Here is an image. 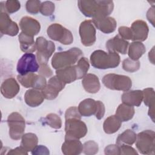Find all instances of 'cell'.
Instances as JSON below:
<instances>
[{
    "label": "cell",
    "instance_id": "ee69618b",
    "mask_svg": "<svg viewBox=\"0 0 155 155\" xmlns=\"http://www.w3.org/2000/svg\"><path fill=\"white\" fill-rule=\"evenodd\" d=\"M97 109H96V112L95 114L96 117L100 120L101 119L105 114V106L104 104L100 101H97Z\"/></svg>",
    "mask_w": 155,
    "mask_h": 155
},
{
    "label": "cell",
    "instance_id": "f6af8a7d",
    "mask_svg": "<svg viewBox=\"0 0 155 155\" xmlns=\"http://www.w3.org/2000/svg\"><path fill=\"white\" fill-rule=\"evenodd\" d=\"M39 73L44 77H50L52 75L53 72L47 65H42L39 68Z\"/></svg>",
    "mask_w": 155,
    "mask_h": 155
},
{
    "label": "cell",
    "instance_id": "74e56055",
    "mask_svg": "<svg viewBox=\"0 0 155 155\" xmlns=\"http://www.w3.org/2000/svg\"><path fill=\"white\" fill-rule=\"evenodd\" d=\"M41 2L36 0H30L26 2V10L31 14H37L40 11Z\"/></svg>",
    "mask_w": 155,
    "mask_h": 155
},
{
    "label": "cell",
    "instance_id": "7c38bea8",
    "mask_svg": "<svg viewBox=\"0 0 155 155\" xmlns=\"http://www.w3.org/2000/svg\"><path fill=\"white\" fill-rule=\"evenodd\" d=\"M82 44L86 47L93 45L96 41V29L92 21L85 20L81 22L79 29Z\"/></svg>",
    "mask_w": 155,
    "mask_h": 155
},
{
    "label": "cell",
    "instance_id": "c3c4849f",
    "mask_svg": "<svg viewBox=\"0 0 155 155\" xmlns=\"http://www.w3.org/2000/svg\"><path fill=\"white\" fill-rule=\"evenodd\" d=\"M147 18L150 22L154 26V6L153 5L150 8L147 13Z\"/></svg>",
    "mask_w": 155,
    "mask_h": 155
},
{
    "label": "cell",
    "instance_id": "52a82bcc",
    "mask_svg": "<svg viewBox=\"0 0 155 155\" xmlns=\"http://www.w3.org/2000/svg\"><path fill=\"white\" fill-rule=\"evenodd\" d=\"M36 57L40 65H47L48 61L55 50L54 44L41 36L36 40Z\"/></svg>",
    "mask_w": 155,
    "mask_h": 155
},
{
    "label": "cell",
    "instance_id": "4fadbf2b",
    "mask_svg": "<svg viewBox=\"0 0 155 155\" xmlns=\"http://www.w3.org/2000/svg\"><path fill=\"white\" fill-rule=\"evenodd\" d=\"M65 84L59 79L57 76L51 78L45 87L41 90L44 98L47 100H53L56 98L59 91L64 89Z\"/></svg>",
    "mask_w": 155,
    "mask_h": 155
},
{
    "label": "cell",
    "instance_id": "7402d4cb",
    "mask_svg": "<svg viewBox=\"0 0 155 155\" xmlns=\"http://www.w3.org/2000/svg\"><path fill=\"white\" fill-rule=\"evenodd\" d=\"M82 84L85 90L89 93H96L101 88L99 78L94 74H86L82 79Z\"/></svg>",
    "mask_w": 155,
    "mask_h": 155
},
{
    "label": "cell",
    "instance_id": "5bb4252c",
    "mask_svg": "<svg viewBox=\"0 0 155 155\" xmlns=\"http://www.w3.org/2000/svg\"><path fill=\"white\" fill-rule=\"evenodd\" d=\"M56 74L57 77L65 84L83 78L76 65L56 70Z\"/></svg>",
    "mask_w": 155,
    "mask_h": 155
},
{
    "label": "cell",
    "instance_id": "bcb514c9",
    "mask_svg": "<svg viewBox=\"0 0 155 155\" xmlns=\"http://www.w3.org/2000/svg\"><path fill=\"white\" fill-rule=\"evenodd\" d=\"M32 154H49L48 149L42 145H37L31 151Z\"/></svg>",
    "mask_w": 155,
    "mask_h": 155
},
{
    "label": "cell",
    "instance_id": "83f0119b",
    "mask_svg": "<svg viewBox=\"0 0 155 155\" xmlns=\"http://www.w3.org/2000/svg\"><path fill=\"white\" fill-rule=\"evenodd\" d=\"M134 114V108L133 106H130L125 104L119 105L116 111V117L121 122H127L131 120Z\"/></svg>",
    "mask_w": 155,
    "mask_h": 155
},
{
    "label": "cell",
    "instance_id": "d590c367",
    "mask_svg": "<svg viewBox=\"0 0 155 155\" xmlns=\"http://www.w3.org/2000/svg\"><path fill=\"white\" fill-rule=\"evenodd\" d=\"M84 153L87 155H93L98 152L99 147L96 142L93 140H88L83 145Z\"/></svg>",
    "mask_w": 155,
    "mask_h": 155
},
{
    "label": "cell",
    "instance_id": "30bf717a",
    "mask_svg": "<svg viewBox=\"0 0 155 155\" xmlns=\"http://www.w3.org/2000/svg\"><path fill=\"white\" fill-rule=\"evenodd\" d=\"M39 68L36 56L33 53H25L19 59L16 70L19 74L25 75L30 73H35Z\"/></svg>",
    "mask_w": 155,
    "mask_h": 155
},
{
    "label": "cell",
    "instance_id": "836d02e7",
    "mask_svg": "<svg viewBox=\"0 0 155 155\" xmlns=\"http://www.w3.org/2000/svg\"><path fill=\"white\" fill-rule=\"evenodd\" d=\"M45 122L51 128L59 129L62 127V120L61 117L55 113H50L45 118Z\"/></svg>",
    "mask_w": 155,
    "mask_h": 155
},
{
    "label": "cell",
    "instance_id": "6da1fadb",
    "mask_svg": "<svg viewBox=\"0 0 155 155\" xmlns=\"http://www.w3.org/2000/svg\"><path fill=\"white\" fill-rule=\"evenodd\" d=\"M78 7L85 16L93 19H99L108 17L114 8L112 1H78Z\"/></svg>",
    "mask_w": 155,
    "mask_h": 155
},
{
    "label": "cell",
    "instance_id": "d4e9b609",
    "mask_svg": "<svg viewBox=\"0 0 155 155\" xmlns=\"http://www.w3.org/2000/svg\"><path fill=\"white\" fill-rule=\"evenodd\" d=\"M78 111L81 116L87 117L96 114L97 103L93 99H85L80 102L78 107Z\"/></svg>",
    "mask_w": 155,
    "mask_h": 155
},
{
    "label": "cell",
    "instance_id": "9a60e30c",
    "mask_svg": "<svg viewBox=\"0 0 155 155\" xmlns=\"http://www.w3.org/2000/svg\"><path fill=\"white\" fill-rule=\"evenodd\" d=\"M0 31L2 34L11 36H16L19 32L17 24L13 21L5 12L0 13Z\"/></svg>",
    "mask_w": 155,
    "mask_h": 155
},
{
    "label": "cell",
    "instance_id": "2e32d148",
    "mask_svg": "<svg viewBox=\"0 0 155 155\" xmlns=\"http://www.w3.org/2000/svg\"><path fill=\"white\" fill-rule=\"evenodd\" d=\"M19 27L22 32L32 37L38 35L41 29L39 22L36 19L29 16L22 18L19 22Z\"/></svg>",
    "mask_w": 155,
    "mask_h": 155
},
{
    "label": "cell",
    "instance_id": "484cf974",
    "mask_svg": "<svg viewBox=\"0 0 155 155\" xmlns=\"http://www.w3.org/2000/svg\"><path fill=\"white\" fill-rule=\"evenodd\" d=\"M143 100L146 106L149 107L148 115L154 122V90L153 88H147L143 91Z\"/></svg>",
    "mask_w": 155,
    "mask_h": 155
},
{
    "label": "cell",
    "instance_id": "7a4b0ae2",
    "mask_svg": "<svg viewBox=\"0 0 155 155\" xmlns=\"http://www.w3.org/2000/svg\"><path fill=\"white\" fill-rule=\"evenodd\" d=\"M90 62L92 66L97 69L114 68L119 65L120 56L116 52L107 53L98 50L91 54Z\"/></svg>",
    "mask_w": 155,
    "mask_h": 155
},
{
    "label": "cell",
    "instance_id": "d6986e66",
    "mask_svg": "<svg viewBox=\"0 0 155 155\" xmlns=\"http://www.w3.org/2000/svg\"><path fill=\"white\" fill-rule=\"evenodd\" d=\"M20 90L19 85L16 79L10 78L5 79L1 87V91L2 96L7 99L14 97Z\"/></svg>",
    "mask_w": 155,
    "mask_h": 155
},
{
    "label": "cell",
    "instance_id": "5b68a950",
    "mask_svg": "<svg viewBox=\"0 0 155 155\" xmlns=\"http://www.w3.org/2000/svg\"><path fill=\"white\" fill-rule=\"evenodd\" d=\"M155 133L152 130H144L136 136V146L143 154H154Z\"/></svg>",
    "mask_w": 155,
    "mask_h": 155
},
{
    "label": "cell",
    "instance_id": "f35d334b",
    "mask_svg": "<svg viewBox=\"0 0 155 155\" xmlns=\"http://www.w3.org/2000/svg\"><path fill=\"white\" fill-rule=\"evenodd\" d=\"M76 66L78 67L82 76L84 77L87 74V73L89 69V67H90L88 59L85 57L81 58L78 60Z\"/></svg>",
    "mask_w": 155,
    "mask_h": 155
},
{
    "label": "cell",
    "instance_id": "f546056e",
    "mask_svg": "<svg viewBox=\"0 0 155 155\" xmlns=\"http://www.w3.org/2000/svg\"><path fill=\"white\" fill-rule=\"evenodd\" d=\"M146 48L141 42L134 41L130 44L128 54L130 59L137 61L145 52Z\"/></svg>",
    "mask_w": 155,
    "mask_h": 155
},
{
    "label": "cell",
    "instance_id": "60d3db41",
    "mask_svg": "<svg viewBox=\"0 0 155 155\" xmlns=\"http://www.w3.org/2000/svg\"><path fill=\"white\" fill-rule=\"evenodd\" d=\"M118 31L119 34V35L124 39L125 40L132 39V32L130 28L128 27L122 26L119 28Z\"/></svg>",
    "mask_w": 155,
    "mask_h": 155
},
{
    "label": "cell",
    "instance_id": "4dcf8cb0",
    "mask_svg": "<svg viewBox=\"0 0 155 155\" xmlns=\"http://www.w3.org/2000/svg\"><path fill=\"white\" fill-rule=\"evenodd\" d=\"M21 138V146L27 151H32L38 145V139L34 133H25L23 134Z\"/></svg>",
    "mask_w": 155,
    "mask_h": 155
},
{
    "label": "cell",
    "instance_id": "cb8c5ba5",
    "mask_svg": "<svg viewBox=\"0 0 155 155\" xmlns=\"http://www.w3.org/2000/svg\"><path fill=\"white\" fill-rule=\"evenodd\" d=\"M44 99L42 91L36 89L27 90L24 95L25 103L31 107H36L40 105L43 102Z\"/></svg>",
    "mask_w": 155,
    "mask_h": 155
},
{
    "label": "cell",
    "instance_id": "681fc988",
    "mask_svg": "<svg viewBox=\"0 0 155 155\" xmlns=\"http://www.w3.org/2000/svg\"><path fill=\"white\" fill-rule=\"evenodd\" d=\"M154 47H153L152 50L149 52V54H148L150 61H151L152 62V64H154Z\"/></svg>",
    "mask_w": 155,
    "mask_h": 155
},
{
    "label": "cell",
    "instance_id": "603a6c76",
    "mask_svg": "<svg viewBox=\"0 0 155 155\" xmlns=\"http://www.w3.org/2000/svg\"><path fill=\"white\" fill-rule=\"evenodd\" d=\"M121 98L123 104L139 107L143 101V92L139 90L127 91L122 94Z\"/></svg>",
    "mask_w": 155,
    "mask_h": 155
},
{
    "label": "cell",
    "instance_id": "3957f363",
    "mask_svg": "<svg viewBox=\"0 0 155 155\" xmlns=\"http://www.w3.org/2000/svg\"><path fill=\"white\" fill-rule=\"evenodd\" d=\"M82 53L81 50L76 47L67 51L57 52L52 58L51 65L56 70L73 65L82 56Z\"/></svg>",
    "mask_w": 155,
    "mask_h": 155
},
{
    "label": "cell",
    "instance_id": "b9f144b4",
    "mask_svg": "<svg viewBox=\"0 0 155 155\" xmlns=\"http://www.w3.org/2000/svg\"><path fill=\"white\" fill-rule=\"evenodd\" d=\"M119 147V154H122V155L137 154V151L129 145H128L123 144Z\"/></svg>",
    "mask_w": 155,
    "mask_h": 155
},
{
    "label": "cell",
    "instance_id": "e0dca14e",
    "mask_svg": "<svg viewBox=\"0 0 155 155\" xmlns=\"http://www.w3.org/2000/svg\"><path fill=\"white\" fill-rule=\"evenodd\" d=\"M132 41L142 42L147 39L149 31L147 23L142 20H136L131 24Z\"/></svg>",
    "mask_w": 155,
    "mask_h": 155
},
{
    "label": "cell",
    "instance_id": "8fae6325",
    "mask_svg": "<svg viewBox=\"0 0 155 155\" xmlns=\"http://www.w3.org/2000/svg\"><path fill=\"white\" fill-rule=\"evenodd\" d=\"M18 81L25 88L32 87L33 89L42 90L47 85L46 79L44 76L38 75L34 73H30L25 75H18Z\"/></svg>",
    "mask_w": 155,
    "mask_h": 155
},
{
    "label": "cell",
    "instance_id": "e575fe53",
    "mask_svg": "<svg viewBox=\"0 0 155 155\" xmlns=\"http://www.w3.org/2000/svg\"><path fill=\"white\" fill-rule=\"evenodd\" d=\"M122 68L126 71L135 72L140 68V62L138 60L134 61L130 58H127L122 62Z\"/></svg>",
    "mask_w": 155,
    "mask_h": 155
},
{
    "label": "cell",
    "instance_id": "ffe728a7",
    "mask_svg": "<svg viewBox=\"0 0 155 155\" xmlns=\"http://www.w3.org/2000/svg\"><path fill=\"white\" fill-rule=\"evenodd\" d=\"M62 152L65 155H77L82 152L83 145L76 139H65L61 147Z\"/></svg>",
    "mask_w": 155,
    "mask_h": 155
},
{
    "label": "cell",
    "instance_id": "f1b7e54d",
    "mask_svg": "<svg viewBox=\"0 0 155 155\" xmlns=\"http://www.w3.org/2000/svg\"><path fill=\"white\" fill-rule=\"evenodd\" d=\"M122 122L116 117L112 115L108 117L103 124V128L107 134H113L120 128Z\"/></svg>",
    "mask_w": 155,
    "mask_h": 155
},
{
    "label": "cell",
    "instance_id": "8992f818",
    "mask_svg": "<svg viewBox=\"0 0 155 155\" xmlns=\"http://www.w3.org/2000/svg\"><path fill=\"white\" fill-rule=\"evenodd\" d=\"M65 139H79L86 135L87 127L80 119L71 118L65 119Z\"/></svg>",
    "mask_w": 155,
    "mask_h": 155
},
{
    "label": "cell",
    "instance_id": "ac0fdd59",
    "mask_svg": "<svg viewBox=\"0 0 155 155\" xmlns=\"http://www.w3.org/2000/svg\"><path fill=\"white\" fill-rule=\"evenodd\" d=\"M129 42L119 35L109 39L106 42V47L109 52H118L125 54L127 52Z\"/></svg>",
    "mask_w": 155,
    "mask_h": 155
},
{
    "label": "cell",
    "instance_id": "ab89813d",
    "mask_svg": "<svg viewBox=\"0 0 155 155\" xmlns=\"http://www.w3.org/2000/svg\"><path fill=\"white\" fill-rule=\"evenodd\" d=\"M81 114L79 113L78 109L76 107H71L69 108H68L66 110L65 114V119H71V118H76V119H80Z\"/></svg>",
    "mask_w": 155,
    "mask_h": 155
},
{
    "label": "cell",
    "instance_id": "7dc6e473",
    "mask_svg": "<svg viewBox=\"0 0 155 155\" xmlns=\"http://www.w3.org/2000/svg\"><path fill=\"white\" fill-rule=\"evenodd\" d=\"M28 151L24 150L21 146L19 147H16L15 149L10 150L8 153H7L8 155L9 154H27Z\"/></svg>",
    "mask_w": 155,
    "mask_h": 155
},
{
    "label": "cell",
    "instance_id": "1f68e13d",
    "mask_svg": "<svg viewBox=\"0 0 155 155\" xmlns=\"http://www.w3.org/2000/svg\"><path fill=\"white\" fill-rule=\"evenodd\" d=\"M136 134L131 130H126L118 135L116 139V144L119 146L123 144L131 145L136 142Z\"/></svg>",
    "mask_w": 155,
    "mask_h": 155
},
{
    "label": "cell",
    "instance_id": "d6a6232c",
    "mask_svg": "<svg viewBox=\"0 0 155 155\" xmlns=\"http://www.w3.org/2000/svg\"><path fill=\"white\" fill-rule=\"evenodd\" d=\"M21 8V4L18 1L8 0L0 3L1 12L13 13L16 12Z\"/></svg>",
    "mask_w": 155,
    "mask_h": 155
},
{
    "label": "cell",
    "instance_id": "277c9868",
    "mask_svg": "<svg viewBox=\"0 0 155 155\" xmlns=\"http://www.w3.org/2000/svg\"><path fill=\"white\" fill-rule=\"evenodd\" d=\"M102 83L110 90L124 91L130 90L132 86V81L128 76L114 73L105 75L102 78Z\"/></svg>",
    "mask_w": 155,
    "mask_h": 155
},
{
    "label": "cell",
    "instance_id": "9c48e42d",
    "mask_svg": "<svg viewBox=\"0 0 155 155\" xmlns=\"http://www.w3.org/2000/svg\"><path fill=\"white\" fill-rule=\"evenodd\" d=\"M48 37L56 41H59L64 45L71 44L73 41L71 32L59 24H51L47 30Z\"/></svg>",
    "mask_w": 155,
    "mask_h": 155
},
{
    "label": "cell",
    "instance_id": "4316f807",
    "mask_svg": "<svg viewBox=\"0 0 155 155\" xmlns=\"http://www.w3.org/2000/svg\"><path fill=\"white\" fill-rule=\"evenodd\" d=\"M19 41L21 50L25 53H31L36 50V43L32 36L27 35L21 31L19 35Z\"/></svg>",
    "mask_w": 155,
    "mask_h": 155
},
{
    "label": "cell",
    "instance_id": "44dd1931",
    "mask_svg": "<svg viewBox=\"0 0 155 155\" xmlns=\"http://www.w3.org/2000/svg\"><path fill=\"white\" fill-rule=\"evenodd\" d=\"M92 22L98 30L107 34L114 31L117 26L116 20L112 17H106L99 19H93Z\"/></svg>",
    "mask_w": 155,
    "mask_h": 155
},
{
    "label": "cell",
    "instance_id": "8d00e7d4",
    "mask_svg": "<svg viewBox=\"0 0 155 155\" xmlns=\"http://www.w3.org/2000/svg\"><path fill=\"white\" fill-rule=\"evenodd\" d=\"M54 4L51 1H44L41 3L40 12L44 16H51L54 11Z\"/></svg>",
    "mask_w": 155,
    "mask_h": 155
},
{
    "label": "cell",
    "instance_id": "ba28073f",
    "mask_svg": "<svg viewBox=\"0 0 155 155\" xmlns=\"http://www.w3.org/2000/svg\"><path fill=\"white\" fill-rule=\"evenodd\" d=\"M7 123L10 137L16 140L20 139L25 128V121L22 115L17 112L12 113L8 117Z\"/></svg>",
    "mask_w": 155,
    "mask_h": 155
},
{
    "label": "cell",
    "instance_id": "7bdbcfd3",
    "mask_svg": "<svg viewBox=\"0 0 155 155\" xmlns=\"http://www.w3.org/2000/svg\"><path fill=\"white\" fill-rule=\"evenodd\" d=\"M104 152L107 155H119V147L117 144L109 145L105 148Z\"/></svg>",
    "mask_w": 155,
    "mask_h": 155
}]
</instances>
